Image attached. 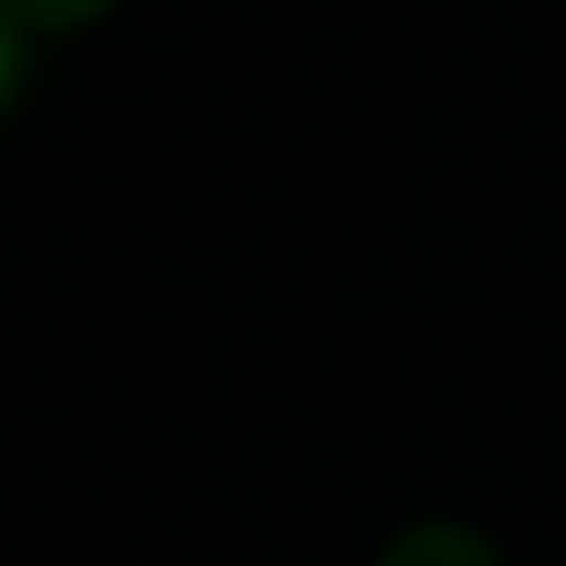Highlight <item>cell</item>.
<instances>
[{
    "mask_svg": "<svg viewBox=\"0 0 566 566\" xmlns=\"http://www.w3.org/2000/svg\"><path fill=\"white\" fill-rule=\"evenodd\" d=\"M380 566H504L469 522H416V531H398L389 548H380Z\"/></svg>",
    "mask_w": 566,
    "mask_h": 566,
    "instance_id": "obj_1",
    "label": "cell"
},
{
    "mask_svg": "<svg viewBox=\"0 0 566 566\" xmlns=\"http://www.w3.org/2000/svg\"><path fill=\"white\" fill-rule=\"evenodd\" d=\"M18 9H27V27H35V35H71V27L106 18L115 0H18Z\"/></svg>",
    "mask_w": 566,
    "mask_h": 566,
    "instance_id": "obj_2",
    "label": "cell"
},
{
    "mask_svg": "<svg viewBox=\"0 0 566 566\" xmlns=\"http://www.w3.org/2000/svg\"><path fill=\"white\" fill-rule=\"evenodd\" d=\"M27 9L18 0H0V106H9V88H18V71H27Z\"/></svg>",
    "mask_w": 566,
    "mask_h": 566,
    "instance_id": "obj_3",
    "label": "cell"
}]
</instances>
